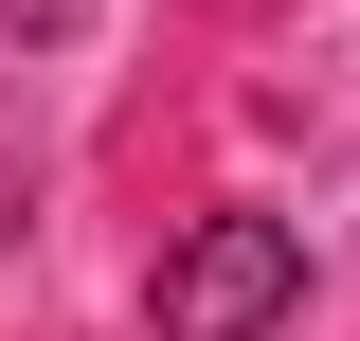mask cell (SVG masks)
Masks as SVG:
<instances>
[{"label": "cell", "instance_id": "7a4b0ae2", "mask_svg": "<svg viewBox=\"0 0 360 341\" xmlns=\"http://www.w3.org/2000/svg\"><path fill=\"white\" fill-rule=\"evenodd\" d=\"M0 18H18V36H72V18H90V0H0Z\"/></svg>", "mask_w": 360, "mask_h": 341}, {"label": "cell", "instance_id": "6da1fadb", "mask_svg": "<svg viewBox=\"0 0 360 341\" xmlns=\"http://www.w3.org/2000/svg\"><path fill=\"white\" fill-rule=\"evenodd\" d=\"M288 305H307V234H288V215H252V198L198 215V234L144 269V323H162V341H270Z\"/></svg>", "mask_w": 360, "mask_h": 341}]
</instances>
